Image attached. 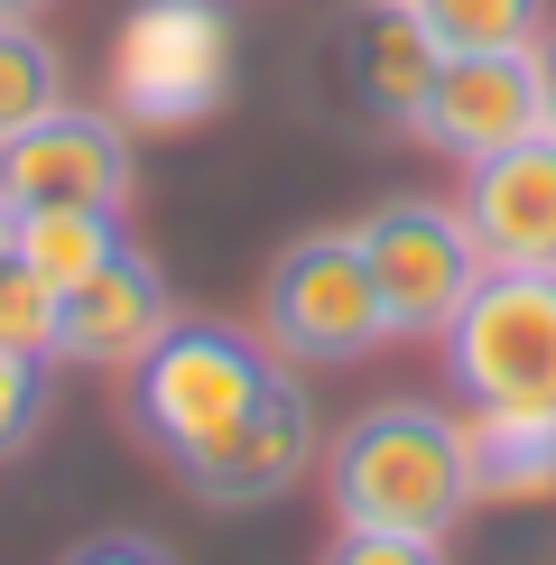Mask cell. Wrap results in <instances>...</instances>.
I'll return each mask as SVG.
<instances>
[{"label": "cell", "mask_w": 556, "mask_h": 565, "mask_svg": "<svg viewBox=\"0 0 556 565\" xmlns=\"http://www.w3.org/2000/svg\"><path fill=\"white\" fill-rule=\"evenodd\" d=\"M473 501H547L556 491V408H473L455 417Z\"/></svg>", "instance_id": "7c38bea8"}, {"label": "cell", "mask_w": 556, "mask_h": 565, "mask_svg": "<svg viewBox=\"0 0 556 565\" xmlns=\"http://www.w3.org/2000/svg\"><path fill=\"white\" fill-rule=\"evenodd\" d=\"M0 352H38V362H56V288H46L38 269H0Z\"/></svg>", "instance_id": "2e32d148"}, {"label": "cell", "mask_w": 556, "mask_h": 565, "mask_svg": "<svg viewBox=\"0 0 556 565\" xmlns=\"http://www.w3.org/2000/svg\"><path fill=\"white\" fill-rule=\"evenodd\" d=\"M177 473H185V491H195L204 510H260V501H278V491H297L316 473V408H307V390L278 371V390L260 398V408H250L223 445L185 455Z\"/></svg>", "instance_id": "9c48e42d"}, {"label": "cell", "mask_w": 556, "mask_h": 565, "mask_svg": "<svg viewBox=\"0 0 556 565\" xmlns=\"http://www.w3.org/2000/svg\"><path fill=\"white\" fill-rule=\"evenodd\" d=\"M528 56H538V121L556 130V29H547L538 46H528Z\"/></svg>", "instance_id": "ffe728a7"}, {"label": "cell", "mask_w": 556, "mask_h": 565, "mask_svg": "<svg viewBox=\"0 0 556 565\" xmlns=\"http://www.w3.org/2000/svg\"><path fill=\"white\" fill-rule=\"evenodd\" d=\"M334 65H343V93H353L362 121L408 130L417 103H427V84H436V65H446V46L427 38V19H417L408 0H362V10L343 19Z\"/></svg>", "instance_id": "8fae6325"}, {"label": "cell", "mask_w": 556, "mask_h": 565, "mask_svg": "<svg viewBox=\"0 0 556 565\" xmlns=\"http://www.w3.org/2000/svg\"><path fill=\"white\" fill-rule=\"evenodd\" d=\"M446 371L473 408H556V269H482L446 324Z\"/></svg>", "instance_id": "277c9868"}, {"label": "cell", "mask_w": 556, "mask_h": 565, "mask_svg": "<svg viewBox=\"0 0 556 565\" xmlns=\"http://www.w3.org/2000/svg\"><path fill=\"white\" fill-rule=\"evenodd\" d=\"M177 324V297H168V269L149 250H121L84 278V288L56 297V362H139L158 334Z\"/></svg>", "instance_id": "30bf717a"}, {"label": "cell", "mask_w": 556, "mask_h": 565, "mask_svg": "<svg viewBox=\"0 0 556 565\" xmlns=\"http://www.w3.org/2000/svg\"><path fill=\"white\" fill-rule=\"evenodd\" d=\"M130 130L84 103H56L0 139V204H130Z\"/></svg>", "instance_id": "8992f818"}, {"label": "cell", "mask_w": 556, "mask_h": 565, "mask_svg": "<svg viewBox=\"0 0 556 565\" xmlns=\"http://www.w3.org/2000/svg\"><path fill=\"white\" fill-rule=\"evenodd\" d=\"M324 501L353 529H417L446 537L463 510H473V482H463V436L446 408L427 398H381L353 427L324 445Z\"/></svg>", "instance_id": "6da1fadb"}, {"label": "cell", "mask_w": 556, "mask_h": 565, "mask_svg": "<svg viewBox=\"0 0 556 565\" xmlns=\"http://www.w3.org/2000/svg\"><path fill=\"white\" fill-rule=\"evenodd\" d=\"M455 214L473 232L482 269H556V130H528L473 158Z\"/></svg>", "instance_id": "ba28073f"}, {"label": "cell", "mask_w": 556, "mask_h": 565, "mask_svg": "<svg viewBox=\"0 0 556 565\" xmlns=\"http://www.w3.org/2000/svg\"><path fill=\"white\" fill-rule=\"evenodd\" d=\"M38 417H46V362L38 352H0V463L38 436Z\"/></svg>", "instance_id": "e0dca14e"}, {"label": "cell", "mask_w": 556, "mask_h": 565, "mask_svg": "<svg viewBox=\"0 0 556 565\" xmlns=\"http://www.w3.org/2000/svg\"><path fill=\"white\" fill-rule=\"evenodd\" d=\"M46 10V0H0V19H38Z\"/></svg>", "instance_id": "7402d4cb"}, {"label": "cell", "mask_w": 556, "mask_h": 565, "mask_svg": "<svg viewBox=\"0 0 556 565\" xmlns=\"http://www.w3.org/2000/svg\"><path fill=\"white\" fill-rule=\"evenodd\" d=\"M65 565H177V556H168V547H149V537H84Z\"/></svg>", "instance_id": "d6986e66"}, {"label": "cell", "mask_w": 556, "mask_h": 565, "mask_svg": "<svg viewBox=\"0 0 556 565\" xmlns=\"http://www.w3.org/2000/svg\"><path fill=\"white\" fill-rule=\"evenodd\" d=\"M260 343L278 362H362V352L389 343V306L371 288V260H362L353 223L343 232H297L269 260Z\"/></svg>", "instance_id": "3957f363"}, {"label": "cell", "mask_w": 556, "mask_h": 565, "mask_svg": "<svg viewBox=\"0 0 556 565\" xmlns=\"http://www.w3.org/2000/svg\"><path fill=\"white\" fill-rule=\"evenodd\" d=\"M324 565H446V537H417V529H334Z\"/></svg>", "instance_id": "ac0fdd59"}, {"label": "cell", "mask_w": 556, "mask_h": 565, "mask_svg": "<svg viewBox=\"0 0 556 565\" xmlns=\"http://www.w3.org/2000/svg\"><path fill=\"white\" fill-rule=\"evenodd\" d=\"M278 390V362L269 343L232 334V324H168L149 352L130 362V417L149 445H168V455H204V445H223L242 427L250 408Z\"/></svg>", "instance_id": "7a4b0ae2"}, {"label": "cell", "mask_w": 556, "mask_h": 565, "mask_svg": "<svg viewBox=\"0 0 556 565\" xmlns=\"http://www.w3.org/2000/svg\"><path fill=\"white\" fill-rule=\"evenodd\" d=\"M56 103H65V56L38 38V19H0V139H19Z\"/></svg>", "instance_id": "9a60e30c"}, {"label": "cell", "mask_w": 556, "mask_h": 565, "mask_svg": "<svg viewBox=\"0 0 556 565\" xmlns=\"http://www.w3.org/2000/svg\"><path fill=\"white\" fill-rule=\"evenodd\" d=\"M408 130L427 139L436 158H455V168H473V158H492V149H510V139H528V130H547L538 121V56H528V46L446 56Z\"/></svg>", "instance_id": "52a82bcc"}, {"label": "cell", "mask_w": 556, "mask_h": 565, "mask_svg": "<svg viewBox=\"0 0 556 565\" xmlns=\"http://www.w3.org/2000/svg\"><path fill=\"white\" fill-rule=\"evenodd\" d=\"M446 56H492V46H538L547 0H408Z\"/></svg>", "instance_id": "5bb4252c"}, {"label": "cell", "mask_w": 556, "mask_h": 565, "mask_svg": "<svg viewBox=\"0 0 556 565\" xmlns=\"http://www.w3.org/2000/svg\"><path fill=\"white\" fill-rule=\"evenodd\" d=\"M130 232L121 204H19V269H38L46 288H84L103 260H121Z\"/></svg>", "instance_id": "4fadbf2b"}, {"label": "cell", "mask_w": 556, "mask_h": 565, "mask_svg": "<svg viewBox=\"0 0 556 565\" xmlns=\"http://www.w3.org/2000/svg\"><path fill=\"white\" fill-rule=\"evenodd\" d=\"M19 260V204H0V269Z\"/></svg>", "instance_id": "44dd1931"}, {"label": "cell", "mask_w": 556, "mask_h": 565, "mask_svg": "<svg viewBox=\"0 0 556 565\" xmlns=\"http://www.w3.org/2000/svg\"><path fill=\"white\" fill-rule=\"evenodd\" d=\"M362 260H371V288L389 306V334H446L455 306L473 297L482 278V250L463 232L455 204H427V195H389L353 223Z\"/></svg>", "instance_id": "5b68a950"}]
</instances>
